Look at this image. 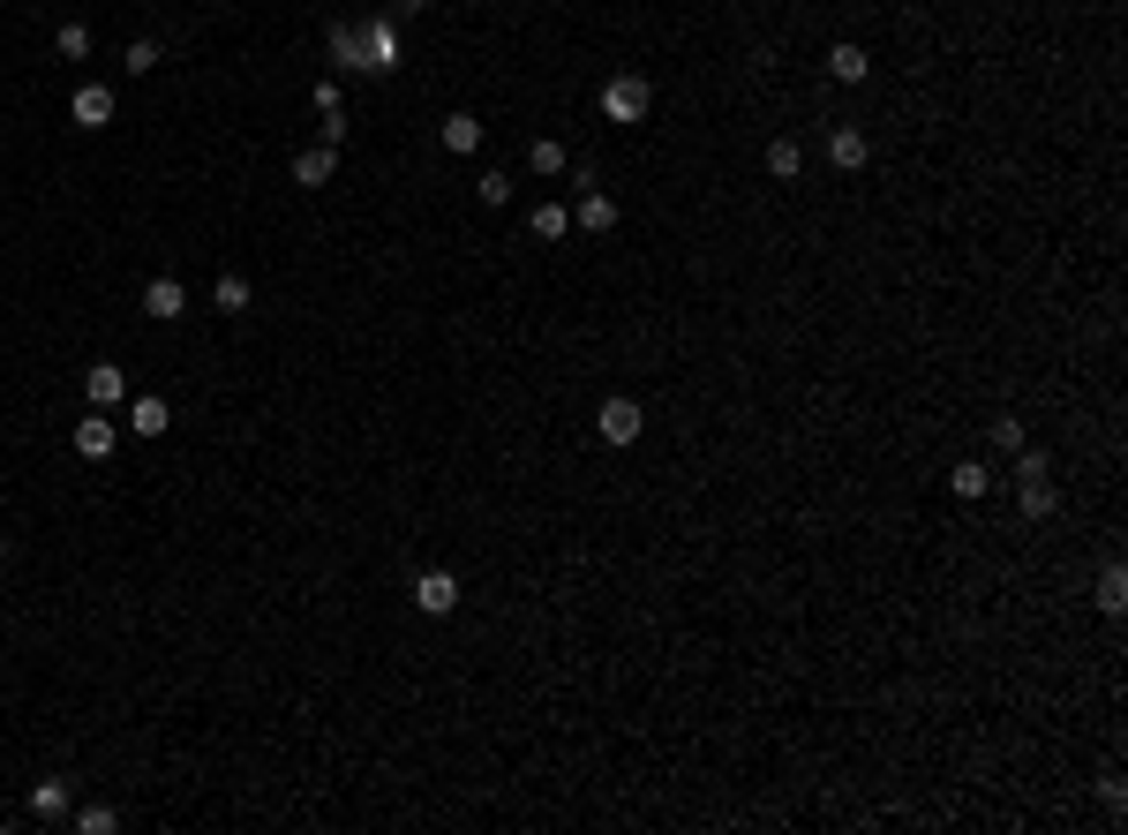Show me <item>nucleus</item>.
<instances>
[{
    "label": "nucleus",
    "mask_w": 1128,
    "mask_h": 835,
    "mask_svg": "<svg viewBox=\"0 0 1128 835\" xmlns=\"http://www.w3.org/2000/svg\"><path fill=\"white\" fill-rule=\"evenodd\" d=\"M647 106H655V90H647V76H610V84H602V121L640 128V121H647Z\"/></svg>",
    "instance_id": "obj_1"
},
{
    "label": "nucleus",
    "mask_w": 1128,
    "mask_h": 835,
    "mask_svg": "<svg viewBox=\"0 0 1128 835\" xmlns=\"http://www.w3.org/2000/svg\"><path fill=\"white\" fill-rule=\"evenodd\" d=\"M362 68H369V76H391V68H399V31H391L384 15L362 23Z\"/></svg>",
    "instance_id": "obj_2"
},
{
    "label": "nucleus",
    "mask_w": 1128,
    "mask_h": 835,
    "mask_svg": "<svg viewBox=\"0 0 1128 835\" xmlns=\"http://www.w3.org/2000/svg\"><path fill=\"white\" fill-rule=\"evenodd\" d=\"M594 429H602V445H640V429H647V415H640V399H602V415H594Z\"/></svg>",
    "instance_id": "obj_3"
},
{
    "label": "nucleus",
    "mask_w": 1128,
    "mask_h": 835,
    "mask_svg": "<svg viewBox=\"0 0 1128 835\" xmlns=\"http://www.w3.org/2000/svg\"><path fill=\"white\" fill-rule=\"evenodd\" d=\"M415 610L421 618H452L460 610V580L452 572H415Z\"/></svg>",
    "instance_id": "obj_4"
},
{
    "label": "nucleus",
    "mask_w": 1128,
    "mask_h": 835,
    "mask_svg": "<svg viewBox=\"0 0 1128 835\" xmlns=\"http://www.w3.org/2000/svg\"><path fill=\"white\" fill-rule=\"evenodd\" d=\"M84 399L98 407V415H114V407L128 399V376H121V362H90V370H84Z\"/></svg>",
    "instance_id": "obj_5"
},
{
    "label": "nucleus",
    "mask_w": 1128,
    "mask_h": 835,
    "mask_svg": "<svg viewBox=\"0 0 1128 835\" xmlns=\"http://www.w3.org/2000/svg\"><path fill=\"white\" fill-rule=\"evenodd\" d=\"M68 121L84 128V136H98V128L114 121V90H106V84H84L76 98H68Z\"/></svg>",
    "instance_id": "obj_6"
},
{
    "label": "nucleus",
    "mask_w": 1128,
    "mask_h": 835,
    "mask_svg": "<svg viewBox=\"0 0 1128 835\" xmlns=\"http://www.w3.org/2000/svg\"><path fill=\"white\" fill-rule=\"evenodd\" d=\"M332 173H339V151H332V143H309V151H293V181H301V189H324Z\"/></svg>",
    "instance_id": "obj_7"
},
{
    "label": "nucleus",
    "mask_w": 1128,
    "mask_h": 835,
    "mask_svg": "<svg viewBox=\"0 0 1128 835\" xmlns=\"http://www.w3.org/2000/svg\"><path fill=\"white\" fill-rule=\"evenodd\" d=\"M128 429H136V437H166V429H173V407L159 399V392H143V399H128Z\"/></svg>",
    "instance_id": "obj_8"
},
{
    "label": "nucleus",
    "mask_w": 1128,
    "mask_h": 835,
    "mask_svg": "<svg viewBox=\"0 0 1128 835\" xmlns=\"http://www.w3.org/2000/svg\"><path fill=\"white\" fill-rule=\"evenodd\" d=\"M181 309H189V293H181V279H151V287H143V317H151V324H173Z\"/></svg>",
    "instance_id": "obj_9"
},
{
    "label": "nucleus",
    "mask_w": 1128,
    "mask_h": 835,
    "mask_svg": "<svg viewBox=\"0 0 1128 835\" xmlns=\"http://www.w3.org/2000/svg\"><path fill=\"white\" fill-rule=\"evenodd\" d=\"M114 445H121V429H114V421H106V415L76 421V460H106Z\"/></svg>",
    "instance_id": "obj_10"
},
{
    "label": "nucleus",
    "mask_w": 1128,
    "mask_h": 835,
    "mask_svg": "<svg viewBox=\"0 0 1128 835\" xmlns=\"http://www.w3.org/2000/svg\"><path fill=\"white\" fill-rule=\"evenodd\" d=\"M866 159H873V143H866L858 128H836V136H828V167L836 173H858Z\"/></svg>",
    "instance_id": "obj_11"
},
{
    "label": "nucleus",
    "mask_w": 1128,
    "mask_h": 835,
    "mask_svg": "<svg viewBox=\"0 0 1128 835\" xmlns=\"http://www.w3.org/2000/svg\"><path fill=\"white\" fill-rule=\"evenodd\" d=\"M572 226H580V234H610V226H617V204H610L602 189H587L580 204H572Z\"/></svg>",
    "instance_id": "obj_12"
},
{
    "label": "nucleus",
    "mask_w": 1128,
    "mask_h": 835,
    "mask_svg": "<svg viewBox=\"0 0 1128 835\" xmlns=\"http://www.w3.org/2000/svg\"><path fill=\"white\" fill-rule=\"evenodd\" d=\"M68 805H76V791H68L61 775H45V783H31V813H39V821H68Z\"/></svg>",
    "instance_id": "obj_13"
},
{
    "label": "nucleus",
    "mask_w": 1128,
    "mask_h": 835,
    "mask_svg": "<svg viewBox=\"0 0 1128 835\" xmlns=\"http://www.w3.org/2000/svg\"><path fill=\"white\" fill-rule=\"evenodd\" d=\"M828 76H836V84H866V76H873V53H866V45H850V39H842L836 53H828Z\"/></svg>",
    "instance_id": "obj_14"
},
{
    "label": "nucleus",
    "mask_w": 1128,
    "mask_h": 835,
    "mask_svg": "<svg viewBox=\"0 0 1128 835\" xmlns=\"http://www.w3.org/2000/svg\"><path fill=\"white\" fill-rule=\"evenodd\" d=\"M444 151L474 159V151H482V121H474V114H444Z\"/></svg>",
    "instance_id": "obj_15"
},
{
    "label": "nucleus",
    "mask_w": 1128,
    "mask_h": 835,
    "mask_svg": "<svg viewBox=\"0 0 1128 835\" xmlns=\"http://www.w3.org/2000/svg\"><path fill=\"white\" fill-rule=\"evenodd\" d=\"M527 234H535V242H565V234H572V211H565V204H535Z\"/></svg>",
    "instance_id": "obj_16"
},
{
    "label": "nucleus",
    "mask_w": 1128,
    "mask_h": 835,
    "mask_svg": "<svg viewBox=\"0 0 1128 835\" xmlns=\"http://www.w3.org/2000/svg\"><path fill=\"white\" fill-rule=\"evenodd\" d=\"M332 68L362 76V31H354V23H332Z\"/></svg>",
    "instance_id": "obj_17"
},
{
    "label": "nucleus",
    "mask_w": 1128,
    "mask_h": 835,
    "mask_svg": "<svg viewBox=\"0 0 1128 835\" xmlns=\"http://www.w3.org/2000/svg\"><path fill=\"white\" fill-rule=\"evenodd\" d=\"M527 167H535V173L549 181V173H565V167H572V151H565L557 136H535V143H527Z\"/></svg>",
    "instance_id": "obj_18"
},
{
    "label": "nucleus",
    "mask_w": 1128,
    "mask_h": 835,
    "mask_svg": "<svg viewBox=\"0 0 1128 835\" xmlns=\"http://www.w3.org/2000/svg\"><path fill=\"white\" fill-rule=\"evenodd\" d=\"M1023 490V520H1053V504H1061V490L1045 482V474H1031V482H1016Z\"/></svg>",
    "instance_id": "obj_19"
},
{
    "label": "nucleus",
    "mask_w": 1128,
    "mask_h": 835,
    "mask_svg": "<svg viewBox=\"0 0 1128 835\" xmlns=\"http://www.w3.org/2000/svg\"><path fill=\"white\" fill-rule=\"evenodd\" d=\"M1098 610H1106V618H1121V610H1128V572H1121V565L1098 572Z\"/></svg>",
    "instance_id": "obj_20"
},
{
    "label": "nucleus",
    "mask_w": 1128,
    "mask_h": 835,
    "mask_svg": "<svg viewBox=\"0 0 1128 835\" xmlns=\"http://www.w3.org/2000/svg\"><path fill=\"white\" fill-rule=\"evenodd\" d=\"M767 173H775V181H797V173H805V151H797L791 136H775V143H767Z\"/></svg>",
    "instance_id": "obj_21"
},
{
    "label": "nucleus",
    "mask_w": 1128,
    "mask_h": 835,
    "mask_svg": "<svg viewBox=\"0 0 1128 835\" xmlns=\"http://www.w3.org/2000/svg\"><path fill=\"white\" fill-rule=\"evenodd\" d=\"M948 490H956V497L970 504V497H986V490H993V474H986V467H978V460H963L956 474H948Z\"/></svg>",
    "instance_id": "obj_22"
},
{
    "label": "nucleus",
    "mask_w": 1128,
    "mask_h": 835,
    "mask_svg": "<svg viewBox=\"0 0 1128 835\" xmlns=\"http://www.w3.org/2000/svg\"><path fill=\"white\" fill-rule=\"evenodd\" d=\"M211 301H218V309H226V317H241V309H249L256 293H249V279H241V271H226V279H218V293H211Z\"/></svg>",
    "instance_id": "obj_23"
},
{
    "label": "nucleus",
    "mask_w": 1128,
    "mask_h": 835,
    "mask_svg": "<svg viewBox=\"0 0 1128 835\" xmlns=\"http://www.w3.org/2000/svg\"><path fill=\"white\" fill-rule=\"evenodd\" d=\"M53 53H61V61H84V53H90V23H61V31H53Z\"/></svg>",
    "instance_id": "obj_24"
},
{
    "label": "nucleus",
    "mask_w": 1128,
    "mask_h": 835,
    "mask_svg": "<svg viewBox=\"0 0 1128 835\" xmlns=\"http://www.w3.org/2000/svg\"><path fill=\"white\" fill-rule=\"evenodd\" d=\"M121 68H128V76H151V68H159V39H136L121 53Z\"/></svg>",
    "instance_id": "obj_25"
},
{
    "label": "nucleus",
    "mask_w": 1128,
    "mask_h": 835,
    "mask_svg": "<svg viewBox=\"0 0 1128 835\" xmlns=\"http://www.w3.org/2000/svg\"><path fill=\"white\" fill-rule=\"evenodd\" d=\"M76 828H84V835H114V828H121V813H114V805H84Z\"/></svg>",
    "instance_id": "obj_26"
},
{
    "label": "nucleus",
    "mask_w": 1128,
    "mask_h": 835,
    "mask_svg": "<svg viewBox=\"0 0 1128 835\" xmlns=\"http://www.w3.org/2000/svg\"><path fill=\"white\" fill-rule=\"evenodd\" d=\"M993 445H1001V452H1023V421L1001 415V421H993Z\"/></svg>",
    "instance_id": "obj_27"
},
{
    "label": "nucleus",
    "mask_w": 1128,
    "mask_h": 835,
    "mask_svg": "<svg viewBox=\"0 0 1128 835\" xmlns=\"http://www.w3.org/2000/svg\"><path fill=\"white\" fill-rule=\"evenodd\" d=\"M482 204H512V173H482Z\"/></svg>",
    "instance_id": "obj_28"
}]
</instances>
